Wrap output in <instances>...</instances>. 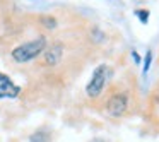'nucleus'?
<instances>
[{
    "label": "nucleus",
    "mask_w": 159,
    "mask_h": 142,
    "mask_svg": "<svg viewBox=\"0 0 159 142\" xmlns=\"http://www.w3.org/2000/svg\"><path fill=\"white\" fill-rule=\"evenodd\" d=\"M45 48H46V38L45 36H36L31 41H26L22 45L16 46L11 55L17 63H26L34 60L36 57H39L45 52Z\"/></svg>",
    "instance_id": "f257e3e1"
},
{
    "label": "nucleus",
    "mask_w": 159,
    "mask_h": 142,
    "mask_svg": "<svg viewBox=\"0 0 159 142\" xmlns=\"http://www.w3.org/2000/svg\"><path fill=\"white\" fill-rule=\"evenodd\" d=\"M111 76H113V72H111V69L108 65H104V63L98 65L96 69L93 70V76H91L89 82H87V86H86V94L89 98H98L103 93L104 86L108 84V80H110Z\"/></svg>",
    "instance_id": "f03ea898"
},
{
    "label": "nucleus",
    "mask_w": 159,
    "mask_h": 142,
    "mask_svg": "<svg viewBox=\"0 0 159 142\" xmlns=\"http://www.w3.org/2000/svg\"><path fill=\"white\" fill-rule=\"evenodd\" d=\"M127 108H128V98H127V94H123V93L113 94V96L106 101V111L111 117H121V115L127 111Z\"/></svg>",
    "instance_id": "7ed1b4c3"
},
{
    "label": "nucleus",
    "mask_w": 159,
    "mask_h": 142,
    "mask_svg": "<svg viewBox=\"0 0 159 142\" xmlns=\"http://www.w3.org/2000/svg\"><path fill=\"white\" fill-rule=\"evenodd\" d=\"M19 93H21V87L9 76L0 72V99H14L19 96Z\"/></svg>",
    "instance_id": "20e7f679"
},
{
    "label": "nucleus",
    "mask_w": 159,
    "mask_h": 142,
    "mask_svg": "<svg viewBox=\"0 0 159 142\" xmlns=\"http://www.w3.org/2000/svg\"><path fill=\"white\" fill-rule=\"evenodd\" d=\"M45 63L50 67H55L60 63V60H62L63 57V45L62 43H53L52 46H48V48H45Z\"/></svg>",
    "instance_id": "39448f33"
},
{
    "label": "nucleus",
    "mask_w": 159,
    "mask_h": 142,
    "mask_svg": "<svg viewBox=\"0 0 159 142\" xmlns=\"http://www.w3.org/2000/svg\"><path fill=\"white\" fill-rule=\"evenodd\" d=\"M50 140H52V134L48 130H38L29 135V142H50Z\"/></svg>",
    "instance_id": "423d86ee"
},
{
    "label": "nucleus",
    "mask_w": 159,
    "mask_h": 142,
    "mask_svg": "<svg viewBox=\"0 0 159 142\" xmlns=\"http://www.w3.org/2000/svg\"><path fill=\"white\" fill-rule=\"evenodd\" d=\"M41 22H43V26H45V28H48V29H55L57 28V19L52 17V16H43Z\"/></svg>",
    "instance_id": "0eeeda50"
},
{
    "label": "nucleus",
    "mask_w": 159,
    "mask_h": 142,
    "mask_svg": "<svg viewBox=\"0 0 159 142\" xmlns=\"http://www.w3.org/2000/svg\"><path fill=\"white\" fill-rule=\"evenodd\" d=\"M135 16L139 17V21H140L142 24H147V21H149V11H145V9H137V11H135Z\"/></svg>",
    "instance_id": "6e6552de"
},
{
    "label": "nucleus",
    "mask_w": 159,
    "mask_h": 142,
    "mask_svg": "<svg viewBox=\"0 0 159 142\" xmlns=\"http://www.w3.org/2000/svg\"><path fill=\"white\" fill-rule=\"evenodd\" d=\"M151 62H152V52L151 50H147V53H145V60H144V67H142V74H147L149 69H151Z\"/></svg>",
    "instance_id": "1a4fd4ad"
},
{
    "label": "nucleus",
    "mask_w": 159,
    "mask_h": 142,
    "mask_svg": "<svg viewBox=\"0 0 159 142\" xmlns=\"http://www.w3.org/2000/svg\"><path fill=\"white\" fill-rule=\"evenodd\" d=\"M132 57H134V62L139 65V63H140V57L137 55V52H132Z\"/></svg>",
    "instance_id": "9d476101"
},
{
    "label": "nucleus",
    "mask_w": 159,
    "mask_h": 142,
    "mask_svg": "<svg viewBox=\"0 0 159 142\" xmlns=\"http://www.w3.org/2000/svg\"><path fill=\"white\" fill-rule=\"evenodd\" d=\"M91 142H104V140H103V139H93Z\"/></svg>",
    "instance_id": "9b49d317"
}]
</instances>
